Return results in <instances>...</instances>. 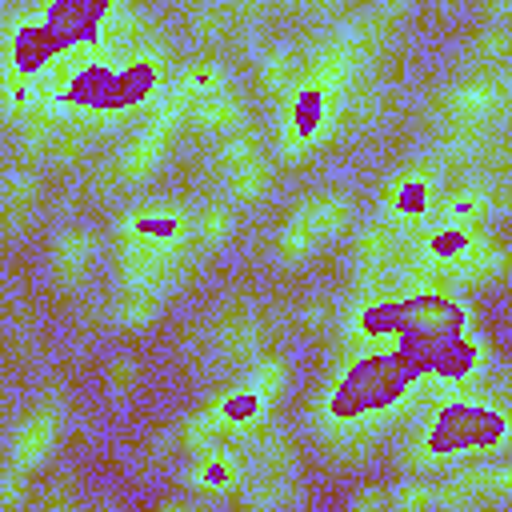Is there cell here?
Masks as SVG:
<instances>
[{
    "instance_id": "cell-1",
    "label": "cell",
    "mask_w": 512,
    "mask_h": 512,
    "mask_svg": "<svg viewBox=\"0 0 512 512\" xmlns=\"http://www.w3.org/2000/svg\"><path fill=\"white\" fill-rule=\"evenodd\" d=\"M348 220H352V200L344 192H316V196L300 200L276 232L280 264H304L324 244H332L348 228Z\"/></svg>"
},
{
    "instance_id": "cell-2",
    "label": "cell",
    "mask_w": 512,
    "mask_h": 512,
    "mask_svg": "<svg viewBox=\"0 0 512 512\" xmlns=\"http://www.w3.org/2000/svg\"><path fill=\"white\" fill-rule=\"evenodd\" d=\"M64 432V404L56 396H44L40 404H32L20 424L12 428V440H8V468L32 476L48 464L56 440Z\"/></svg>"
},
{
    "instance_id": "cell-3",
    "label": "cell",
    "mask_w": 512,
    "mask_h": 512,
    "mask_svg": "<svg viewBox=\"0 0 512 512\" xmlns=\"http://www.w3.org/2000/svg\"><path fill=\"white\" fill-rule=\"evenodd\" d=\"M220 172H224V188L236 204H256L264 200L268 184H272V172H268V160L260 156V144L252 136H232L220 152Z\"/></svg>"
},
{
    "instance_id": "cell-4",
    "label": "cell",
    "mask_w": 512,
    "mask_h": 512,
    "mask_svg": "<svg viewBox=\"0 0 512 512\" xmlns=\"http://www.w3.org/2000/svg\"><path fill=\"white\" fill-rule=\"evenodd\" d=\"M172 136H176V116H156V120H148V124L124 144V152H120V160H116V176H120L124 184L148 180V176L164 164V156H168V148H172Z\"/></svg>"
},
{
    "instance_id": "cell-5",
    "label": "cell",
    "mask_w": 512,
    "mask_h": 512,
    "mask_svg": "<svg viewBox=\"0 0 512 512\" xmlns=\"http://www.w3.org/2000/svg\"><path fill=\"white\" fill-rule=\"evenodd\" d=\"M96 260V232L84 224H72L64 232H56L52 248H48V276L56 284V292H76L84 284V276L92 272Z\"/></svg>"
},
{
    "instance_id": "cell-6",
    "label": "cell",
    "mask_w": 512,
    "mask_h": 512,
    "mask_svg": "<svg viewBox=\"0 0 512 512\" xmlns=\"http://www.w3.org/2000/svg\"><path fill=\"white\" fill-rule=\"evenodd\" d=\"M248 480L244 472V460L232 452V448H212V452H200L192 456V464L184 468V484L200 496H228V492H240Z\"/></svg>"
},
{
    "instance_id": "cell-7",
    "label": "cell",
    "mask_w": 512,
    "mask_h": 512,
    "mask_svg": "<svg viewBox=\"0 0 512 512\" xmlns=\"http://www.w3.org/2000/svg\"><path fill=\"white\" fill-rule=\"evenodd\" d=\"M300 508H304L300 476H248L236 504V512H300Z\"/></svg>"
},
{
    "instance_id": "cell-8",
    "label": "cell",
    "mask_w": 512,
    "mask_h": 512,
    "mask_svg": "<svg viewBox=\"0 0 512 512\" xmlns=\"http://www.w3.org/2000/svg\"><path fill=\"white\" fill-rule=\"evenodd\" d=\"M264 340V320L256 308H244V312H232L228 320H220L216 328V356L236 364V360H256V348Z\"/></svg>"
},
{
    "instance_id": "cell-9",
    "label": "cell",
    "mask_w": 512,
    "mask_h": 512,
    "mask_svg": "<svg viewBox=\"0 0 512 512\" xmlns=\"http://www.w3.org/2000/svg\"><path fill=\"white\" fill-rule=\"evenodd\" d=\"M408 324H412V332L424 336V340H436V344L448 340V344H452V336H456L460 324H464V312H460L456 304L440 300V296H424V300L412 304Z\"/></svg>"
},
{
    "instance_id": "cell-10",
    "label": "cell",
    "mask_w": 512,
    "mask_h": 512,
    "mask_svg": "<svg viewBox=\"0 0 512 512\" xmlns=\"http://www.w3.org/2000/svg\"><path fill=\"white\" fill-rule=\"evenodd\" d=\"M500 104V84L496 80H464V84H456L448 96H444V112L452 116V120H464V124H476V120H484L492 108Z\"/></svg>"
},
{
    "instance_id": "cell-11",
    "label": "cell",
    "mask_w": 512,
    "mask_h": 512,
    "mask_svg": "<svg viewBox=\"0 0 512 512\" xmlns=\"http://www.w3.org/2000/svg\"><path fill=\"white\" fill-rule=\"evenodd\" d=\"M160 312H164V292H152V288H120L116 300H112V316L128 332H140V328L156 324Z\"/></svg>"
},
{
    "instance_id": "cell-12",
    "label": "cell",
    "mask_w": 512,
    "mask_h": 512,
    "mask_svg": "<svg viewBox=\"0 0 512 512\" xmlns=\"http://www.w3.org/2000/svg\"><path fill=\"white\" fill-rule=\"evenodd\" d=\"M240 112H244L240 96H236L232 88H224V84H212V88L200 96V104H196V120H200L208 132H232V128L240 124Z\"/></svg>"
},
{
    "instance_id": "cell-13",
    "label": "cell",
    "mask_w": 512,
    "mask_h": 512,
    "mask_svg": "<svg viewBox=\"0 0 512 512\" xmlns=\"http://www.w3.org/2000/svg\"><path fill=\"white\" fill-rule=\"evenodd\" d=\"M432 508L436 512H484V492H480V476H452L440 488H432Z\"/></svg>"
},
{
    "instance_id": "cell-14",
    "label": "cell",
    "mask_w": 512,
    "mask_h": 512,
    "mask_svg": "<svg viewBox=\"0 0 512 512\" xmlns=\"http://www.w3.org/2000/svg\"><path fill=\"white\" fill-rule=\"evenodd\" d=\"M232 228H236V216H232V208H224V204H208V208H200V212L192 216V240H196L204 252L224 248L228 236H232Z\"/></svg>"
},
{
    "instance_id": "cell-15",
    "label": "cell",
    "mask_w": 512,
    "mask_h": 512,
    "mask_svg": "<svg viewBox=\"0 0 512 512\" xmlns=\"http://www.w3.org/2000/svg\"><path fill=\"white\" fill-rule=\"evenodd\" d=\"M384 512H432V484L420 476L400 480L396 488H388V508Z\"/></svg>"
},
{
    "instance_id": "cell-16",
    "label": "cell",
    "mask_w": 512,
    "mask_h": 512,
    "mask_svg": "<svg viewBox=\"0 0 512 512\" xmlns=\"http://www.w3.org/2000/svg\"><path fill=\"white\" fill-rule=\"evenodd\" d=\"M32 204H36V176H28V172L8 176V184L0 192V212L12 216V220H24Z\"/></svg>"
},
{
    "instance_id": "cell-17",
    "label": "cell",
    "mask_w": 512,
    "mask_h": 512,
    "mask_svg": "<svg viewBox=\"0 0 512 512\" xmlns=\"http://www.w3.org/2000/svg\"><path fill=\"white\" fill-rule=\"evenodd\" d=\"M104 384H108L112 396H128V392H136V388H140V360L128 356V352L112 356L108 368H104Z\"/></svg>"
},
{
    "instance_id": "cell-18",
    "label": "cell",
    "mask_w": 512,
    "mask_h": 512,
    "mask_svg": "<svg viewBox=\"0 0 512 512\" xmlns=\"http://www.w3.org/2000/svg\"><path fill=\"white\" fill-rule=\"evenodd\" d=\"M384 508H388V488L384 484H360L344 504V512H384Z\"/></svg>"
},
{
    "instance_id": "cell-19",
    "label": "cell",
    "mask_w": 512,
    "mask_h": 512,
    "mask_svg": "<svg viewBox=\"0 0 512 512\" xmlns=\"http://www.w3.org/2000/svg\"><path fill=\"white\" fill-rule=\"evenodd\" d=\"M24 492H28V476L4 464L0 468V512H12L24 500Z\"/></svg>"
},
{
    "instance_id": "cell-20",
    "label": "cell",
    "mask_w": 512,
    "mask_h": 512,
    "mask_svg": "<svg viewBox=\"0 0 512 512\" xmlns=\"http://www.w3.org/2000/svg\"><path fill=\"white\" fill-rule=\"evenodd\" d=\"M156 512H208V504L200 496H168L156 504Z\"/></svg>"
}]
</instances>
